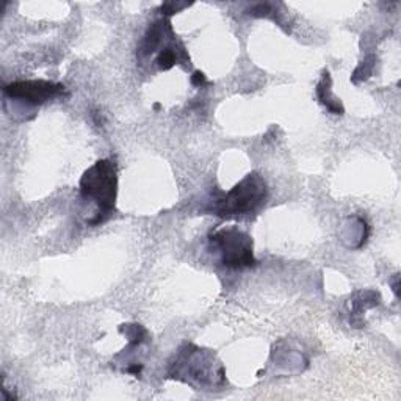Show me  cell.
Returning <instances> with one entry per match:
<instances>
[{
  "instance_id": "cell-5",
  "label": "cell",
  "mask_w": 401,
  "mask_h": 401,
  "mask_svg": "<svg viewBox=\"0 0 401 401\" xmlns=\"http://www.w3.org/2000/svg\"><path fill=\"white\" fill-rule=\"evenodd\" d=\"M4 93L11 99H20L29 104H44L65 93V87L61 83L47 80H25L15 82L4 87Z\"/></svg>"
},
{
  "instance_id": "cell-8",
  "label": "cell",
  "mask_w": 401,
  "mask_h": 401,
  "mask_svg": "<svg viewBox=\"0 0 401 401\" xmlns=\"http://www.w3.org/2000/svg\"><path fill=\"white\" fill-rule=\"evenodd\" d=\"M119 331L129 339V348L138 347L147 339V331L142 325H121Z\"/></svg>"
},
{
  "instance_id": "cell-11",
  "label": "cell",
  "mask_w": 401,
  "mask_h": 401,
  "mask_svg": "<svg viewBox=\"0 0 401 401\" xmlns=\"http://www.w3.org/2000/svg\"><path fill=\"white\" fill-rule=\"evenodd\" d=\"M192 83H193L195 87H202L204 83H207L206 75H204V73H201V71H196V73L192 75Z\"/></svg>"
},
{
  "instance_id": "cell-2",
  "label": "cell",
  "mask_w": 401,
  "mask_h": 401,
  "mask_svg": "<svg viewBox=\"0 0 401 401\" xmlns=\"http://www.w3.org/2000/svg\"><path fill=\"white\" fill-rule=\"evenodd\" d=\"M170 376L190 385L218 387L226 383V370L215 364V356L195 345H185L171 364Z\"/></svg>"
},
{
  "instance_id": "cell-9",
  "label": "cell",
  "mask_w": 401,
  "mask_h": 401,
  "mask_svg": "<svg viewBox=\"0 0 401 401\" xmlns=\"http://www.w3.org/2000/svg\"><path fill=\"white\" fill-rule=\"evenodd\" d=\"M184 52V49L182 51H178V49L173 47V46H166L160 51L159 57H157V66L160 69H164V71H168V69H171L175 63L179 60V54Z\"/></svg>"
},
{
  "instance_id": "cell-4",
  "label": "cell",
  "mask_w": 401,
  "mask_h": 401,
  "mask_svg": "<svg viewBox=\"0 0 401 401\" xmlns=\"http://www.w3.org/2000/svg\"><path fill=\"white\" fill-rule=\"evenodd\" d=\"M210 248L221 257V264L230 270H243L254 266L257 260L252 252V240L248 234L237 228H223L209 235Z\"/></svg>"
},
{
  "instance_id": "cell-3",
  "label": "cell",
  "mask_w": 401,
  "mask_h": 401,
  "mask_svg": "<svg viewBox=\"0 0 401 401\" xmlns=\"http://www.w3.org/2000/svg\"><path fill=\"white\" fill-rule=\"evenodd\" d=\"M269 198V187L257 173H251L243 180L218 199L215 215L223 218L254 214Z\"/></svg>"
},
{
  "instance_id": "cell-1",
  "label": "cell",
  "mask_w": 401,
  "mask_h": 401,
  "mask_svg": "<svg viewBox=\"0 0 401 401\" xmlns=\"http://www.w3.org/2000/svg\"><path fill=\"white\" fill-rule=\"evenodd\" d=\"M118 195V170L116 164L104 159L88 168L80 179V196L83 201L94 202L99 212L90 220V226L102 224L115 212Z\"/></svg>"
},
{
  "instance_id": "cell-10",
  "label": "cell",
  "mask_w": 401,
  "mask_h": 401,
  "mask_svg": "<svg viewBox=\"0 0 401 401\" xmlns=\"http://www.w3.org/2000/svg\"><path fill=\"white\" fill-rule=\"evenodd\" d=\"M187 4H175V2H168V4H164L161 5V11H164V15L166 16H171V15H175L179 10L182 8H185Z\"/></svg>"
},
{
  "instance_id": "cell-7",
  "label": "cell",
  "mask_w": 401,
  "mask_h": 401,
  "mask_svg": "<svg viewBox=\"0 0 401 401\" xmlns=\"http://www.w3.org/2000/svg\"><path fill=\"white\" fill-rule=\"evenodd\" d=\"M331 85H333V80H331L329 73L323 71L321 80L319 82V85H316V97H319V101L325 105L331 113L343 115L345 110L342 107L340 101L333 94V88H331Z\"/></svg>"
},
{
  "instance_id": "cell-13",
  "label": "cell",
  "mask_w": 401,
  "mask_h": 401,
  "mask_svg": "<svg viewBox=\"0 0 401 401\" xmlns=\"http://www.w3.org/2000/svg\"><path fill=\"white\" fill-rule=\"evenodd\" d=\"M154 109H156V110H160V109H161V105H160V104H154Z\"/></svg>"
},
{
  "instance_id": "cell-6",
  "label": "cell",
  "mask_w": 401,
  "mask_h": 401,
  "mask_svg": "<svg viewBox=\"0 0 401 401\" xmlns=\"http://www.w3.org/2000/svg\"><path fill=\"white\" fill-rule=\"evenodd\" d=\"M171 33H173V29H171L170 20L164 19V20H159V23L156 24H152L149 29H147L142 44H140L138 54L142 55V57H147V55L154 54L160 47L161 41L165 39L166 35H171Z\"/></svg>"
},
{
  "instance_id": "cell-12",
  "label": "cell",
  "mask_w": 401,
  "mask_h": 401,
  "mask_svg": "<svg viewBox=\"0 0 401 401\" xmlns=\"http://www.w3.org/2000/svg\"><path fill=\"white\" fill-rule=\"evenodd\" d=\"M142 370H143V364H132V365H129L128 369H125V373H129V375L140 376Z\"/></svg>"
}]
</instances>
